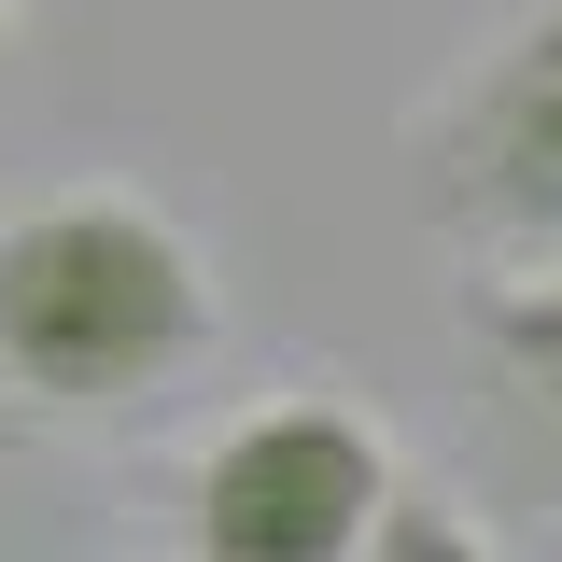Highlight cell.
Masks as SVG:
<instances>
[{"label": "cell", "mask_w": 562, "mask_h": 562, "mask_svg": "<svg viewBox=\"0 0 562 562\" xmlns=\"http://www.w3.org/2000/svg\"><path fill=\"white\" fill-rule=\"evenodd\" d=\"M225 338V281L183 211L140 183H57L0 211V408L14 422H140Z\"/></svg>", "instance_id": "cell-1"}, {"label": "cell", "mask_w": 562, "mask_h": 562, "mask_svg": "<svg viewBox=\"0 0 562 562\" xmlns=\"http://www.w3.org/2000/svg\"><path fill=\"white\" fill-rule=\"evenodd\" d=\"M394 436L351 408L338 380H281L183 464V549L198 562H366L394 506Z\"/></svg>", "instance_id": "cell-2"}, {"label": "cell", "mask_w": 562, "mask_h": 562, "mask_svg": "<svg viewBox=\"0 0 562 562\" xmlns=\"http://www.w3.org/2000/svg\"><path fill=\"white\" fill-rule=\"evenodd\" d=\"M408 169H422V225L464 268L562 254V0H520L492 29V57L422 113Z\"/></svg>", "instance_id": "cell-3"}, {"label": "cell", "mask_w": 562, "mask_h": 562, "mask_svg": "<svg viewBox=\"0 0 562 562\" xmlns=\"http://www.w3.org/2000/svg\"><path fill=\"white\" fill-rule=\"evenodd\" d=\"M464 324H479L492 380H506L535 422H562V254H535V268H479V281H464Z\"/></svg>", "instance_id": "cell-4"}, {"label": "cell", "mask_w": 562, "mask_h": 562, "mask_svg": "<svg viewBox=\"0 0 562 562\" xmlns=\"http://www.w3.org/2000/svg\"><path fill=\"white\" fill-rule=\"evenodd\" d=\"M366 562H492V535H479V520H450V492H436V479H394Z\"/></svg>", "instance_id": "cell-5"}, {"label": "cell", "mask_w": 562, "mask_h": 562, "mask_svg": "<svg viewBox=\"0 0 562 562\" xmlns=\"http://www.w3.org/2000/svg\"><path fill=\"white\" fill-rule=\"evenodd\" d=\"M0 85H14V0H0Z\"/></svg>", "instance_id": "cell-6"}]
</instances>
